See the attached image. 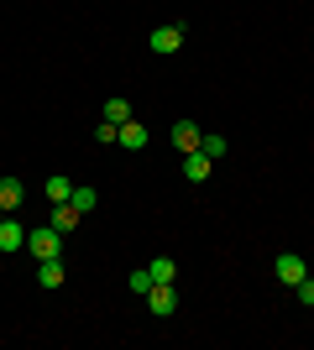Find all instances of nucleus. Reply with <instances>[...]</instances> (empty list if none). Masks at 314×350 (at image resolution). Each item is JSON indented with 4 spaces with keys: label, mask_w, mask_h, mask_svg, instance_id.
<instances>
[{
    "label": "nucleus",
    "mask_w": 314,
    "mask_h": 350,
    "mask_svg": "<svg viewBox=\"0 0 314 350\" xmlns=\"http://www.w3.org/2000/svg\"><path fill=\"white\" fill-rule=\"evenodd\" d=\"M27 204V183L21 178H0V209L11 215V209H21Z\"/></svg>",
    "instance_id": "423d86ee"
},
{
    "label": "nucleus",
    "mask_w": 314,
    "mask_h": 350,
    "mask_svg": "<svg viewBox=\"0 0 314 350\" xmlns=\"http://www.w3.org/2000/svg\"><path fill=\"white\" fill-rule=\"evenodd\" d=\"M120 146H126V152H142V146H147V126L126 120V126H120Z\"/></svg>",
    "instance_id": "9d476101"
},
{
    "label": "nucleus",
    "mask_w": 314,
    "mask_h": 350,
    "mask_svg": "<svg viewBox=\"0 0 314 350\" xmlns=\"http://www.w3.org/2000/svg\"><path fill=\"white\" fill-rule=\"evenodd\" d=\"M94 142H100V146L120 142V126H116V120H105V126H94Z\"/></svg>",
    "instance_id": "dca6fc26"
},
{
    "label": "nucleus",
    "mask_w": 314,
    "mask_h": 350,
    "mask_svg": "<svg viewBox=\"0 0 314 350\" xmlns=\"http://www.w3.org/2000/svg\"><path fill=\"white\" fill-rule=\"evenodd\" d=\"M42 193H47V199H53V204H63V199L74 193V183H68V178H63V173H53V178H47V183H42Z\"/></svg>",
    "instance_id": "9b49d317"
},
{
    "label": "nucleus",
    "mask_w": 314,
    "mask_h": 350,
    "mask_svg": "<svg viewBox=\"0 0 314 350\" xmlns=\"http://www.w3.org/2000/svg\"><path fill=\"white\" fill-rule=\"evenodd\" d=\"M272 278L283 282V288H293V282H304V278H309V262H304L299 251H283V256L272 262Z\"/></svg>",
    "instance_id": "f03ea898"
},
{
    "label": "nucleus",
    "mask_w": 314,
    "mask_h": 350,
    "mask_svg": "<svg viewBox=\"0 0 314 350\" xmlns=\"http://www.w3.org/2000/svg\"><path fill=\"white\" fill-rule=\"evenodd\" d=\"M199 152H205L209 162H215V157H225V136H205V142H199Z\"/></svg>",
    "instance_id": "f3484780"
},
{
    "label": "nucleus",
    "mask_w": 314,
    "mask_h": 350,
    "mask_svg": "<svg viewBox=\"0 0 314 350\" xmlns=\"http://www.w3.org/2000/svg\"><path fill=\"white\" fill-rule=\"evenodd\" d=\"M142 298H147V308L157 314V319H168V314L179 308V293H173V282H152V288L142 293Z\"/></svg>",
    "instance_id": "20e7f679"
},
{
    "label": "nucleus",
    "mask_w": 314,
    "mask_h": 350,
    "mask_svg": "<svg viewBox=\"0 0 314 350\" xmlns=\"http://www.w3.org/2000/svg\"><path fill=\"white\" fill-rule=\"evenodd\" d=\"M27 246V225H21V219H0V251H21Z\"/></svg>",
    "instance_id": "0eeeda50"
},
{
    "label": "nucleus",
    "mask_w": 314,
    "mask_h": 350,
    "mask_svg": "<svg viewBox=\"0 0 314 350\" xmlns=\"http://www.w3.org/2000/svg\"><path fill=\"white\" fill-rule=\"evenodd\" d=\"M209 173H215V167H209L205 152H189V157H183V178H189V183H205Z\"/></svg>",
    "instance_id": "1a4fd4ad"
},
{
    "label": "nucleus",
    "mask_w": 314,
    "mask_h": 350,
    "mask_svg": "<svg viewBox=\"0 0 314 350\" xmlns=\"http://www.w3.org/2000/svg\"><path fill=\"white\" fill-rule=\"evenodd\" d=\"M0 219H5V209H0Z\"/></svg>",
    "instance_id": "aec40b11"
},
{
    "label": "nucleus",
    "mask_w": 314,
    "mask_h": 350,
    "mask_svg": "<svg viewBox=\"0 0 314 350\" xmlns=\"http://www.w3.org/2000/svg\"><path fill=\"white\" fill-rule=\"evenodd\" d=\"M79 219H84V215H79V209L68 204V199H63V204H53V219H47V225H53V230H63V235H68V230H74V225H79Z\"/></svg>",
    "instance_id": "6e6552de"
},
{
    "label": "nucleus",
    "mask_w": 314,
    "mask_h": 350,
    "mask_svg": "<svg viewBox=\"0 0 314 350\" xmlns=\"http://www.w3.org/2000/svg\"><path fill=\"white\" fill-rule=\"evenodd\" d=\"M179 47H183V27H179V21H168V27H152V53H157V58H173Z\"/></svg>",
    "instance_id": "7ed1b4c3"
},
{
    "label": "nucleus",
    "mask_w": 314,
    "mask_h": 350,
    "mask_svg": "<svg viewBox=\"0 0 314 350\" xmlns=\"http://www.w3.org/2000/svg\"><path fill=\"white\" fill-rule=\"evenodd\" d=\"M37 282H42V288H63V262H58V256H53V262H42Z\"/></svg>",
    "instance_id": "4468645a"
},
{
    "label": "nucleus",
    "mask_w": 314,
    "mask_h": 350,
    "mask_svg": "<svg viewBox=\"0 0 314 350\" xmlns=\"http://www.w3.org/2000/svg\"><path fill=\"white\" fill-rule=\"evenodd\" d=\"M199 142H205V131H199L194 120H179V126H173V146H179L183 157H189V152H199Z\"/></svg>",
    "instance_id": "39448f33"
},
{
    "label": "nucleus",
    "mask_w": 314,
    "mask_h": 350,
    "mask_svg": "<svg viewBox=\"0 0 314 350\" xmlns=\"http://www.w3.org/2000/svg\"><path fill=\"white\" fill-rule=\"evenodd\" d=\"M293 293H299V304H314V278H304V282H293Z\"/></svg>",
    "instance_id": "6ab92c4d"
},
{
    "label": "nucleus",
    "mask_w": 314,
    "mask_h": 350,
    "mask_svg": "<svg viewBox=\"0 0 314 350\" xmlns=\"http://www.w3.org/2000/svg\"><path fill=\"white\" fill-rule=\"evenodd\" d=\"M94 199H100V193H94V189H90V183H79V189H74V193H68V204H74V209H79V215H90V209H94Z\"/></svg>",
    "instance_id": "ddd939ff"
},
{
    "label": "nucleus",
    "mask_w": 314,
    "mask_h": 350,
    "mask_svg": "<svg viewBox=\"0 0 314 350\" xmlns=\"http://www.w3.org/2000/svg\"><path fill=\"white\" fill-rule=\"evenodd\" d=\"M105 120H116V126H126V120H131V105L120 100V94H116V100H105Z\"/></svg>",
    "instance_id": "2eb2a0df"
},
{
    "label": "nucleus",
    "mask_w": 314,
    "mask_h": 350,
    "mask_svg": "<svg viewBox=\"0 0 314 350\" xmlns=\"http://www.w3.org/2000/svg\"><path fill=\"white\" fill-rule=\"evenodd\" d=\"M147 272H152V282H173V278H179V262H173V256H157Z\"/></svg>",
    "instance_id": "f8f14e48"
},
{
    "label": "nucleus",
    "mask_w": 314,
    "mask_h": 350,
    "mask_svg": "<svg viewBox=\"0 0 314 350\" xmlns=\"http://www.w3.org/2000/svg\"><path fill=\"white\" fill-rule=\"evenodd\" d=\"M27 246H31L37 262H53V256L63 251V230H53V225H31V230H27Z\"/></svg>",
    "instance_id": "f257e3e1"
},
{
    "label": "nucleus",
    "mask_w": 314,
    "mask_h": 350,
    "mask_svg": "<svg viewBox=\"0 0 314 350\" xmlns=\"http://www.w3.org/2000/svg\"><path fill=\"white\" fill-rule=\"evenodd\" d=\"M152 288V272H147V267H142V272H131V293H147Z\"/></svg>",
    "instance_id": "a211bd4d"
}]
</instances>
